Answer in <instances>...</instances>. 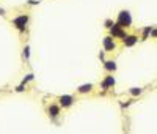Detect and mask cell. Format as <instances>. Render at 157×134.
<instances>
[{
    "instance_id": "cell-7",
    "label": "cell",
    "mask_w": 157,
    "mask_h": 134,
    "mask_svg": "<svg viewBox=\"0 0 157 134\" xmlns=\"http://www.w3.org/2000/svg\"><path fill=\"white\" fill-rule=\"evenodd\" d=\"M123 41H124V46H126V47H132V46L138 41V36H137V35H127Z\"/></svg>"
},
{
    "instance_id": "cell-9",
    "label": "cell",
    "mask_w": 157,
    "mask_h": 134,
    "mask_svg": "<svg viewBox=\"0 0 157 134\" xmlns=\"http://www.w3.org/2000/svg\"><path fill=\"white\" fill-rule=\"evenodd\" d=\"M104 68L110 73H113V71H116V63L113 60H104Z\"/></svg>"
},
{
    "instance_id": "cell-12",
    "label": "cell",
    "mask_w": 157,
    "mask_h": 134,
    "mask_svg": "<svg viewBox=\"0 0 157 134\" xmlns=\"http://www.w3.org/2000/svg\"><path fill=\"white\" fill-rule=\"evenodd\" d=\"M29 57H30V47H29V46H25V49H24V59H25V60H29Z\"/></svg>"
},
{
    "instance_id": "cell-2",
    "label": "cell",
    "mask_w": 157,
    "mask_h": 134,
    "mask_svg": "<svg viewBox=\"0 0 157 134\" xmlns=\"http://www.w3.org/2000/svg\"><path fill=\"white\" fill-rule=\"evenodd\" d=\"M27 22H29V16H27V14H21V16H17V18L13 19V25H14L16 29H19L21 32L25 30V25H27Z\"/></svg>"
},
{
    "instance_id": "cell-15",
    "label": "cell",
    "mask_w": 157,
    "mask_h": 134,
    "mask_svg": "<svg viewBox=\"0 0 157 134\" xmlns=\"http://www.w3.org/2000/svg\"><path fill=\"white\" fill-rule=\"evenodd\" d=\"M99 59H101V60H104V51H101V52H99Z\"/></svg>"
},
{
    "instance_id": "cell-14",
    "label": "cell",
    "mask_w": 157,
    "mask_h": 134,
    "mask_svg": "<svg viewBox=\"0 0 157 134\" xmlns=\"http://www.w3.org/2000/svg\"><path fill=\"white\" fill-rule=\"evenodd\" d=\"M29 80H33V74H29L27 77H25V79H24V82H22V84H27V82H29Z\"/></svg>"
},
{
    "instance_id": "cell-11",
    "label": "cell",
    "mask_w": 157,
    "mask_h": 134,
    "mask_svg": "<svg viewBox=\"0 0 157 134\" xmlns=\"http://www.w3.org/2000/svg\"><path fill=\"white\" fill-rule=\"evenodd\" d=\"M129 91H130V95L137 96V95H140V93H141V88H137V87H134V88H130Z\"/></svg>"
},
{
    "instance_id": "cell-5",
    "label": "cell",
    "mask_w": 157,
    "mask_h": 134,
    "mask_svg": "<svg viewBox=\"0 0 157 134\" xmlns=\"http://www.w3.org/2000/svg\"><path fill=\"white\" fill-rule=\"evenodd\" d=\"M58 101H60V106L69 107V106H72V103H74V96H71V95H63V96L58 98Z\"/></svg>"
},
{
    "instance_id": "cell-4",
    "label": "cell",
    "mask_w": 157,
    "mask_h": 134,
    "mask_svg": "<svg viewBox=\"0 0 157 134\" xmlns=\"http://www.w3.org/2000/svg\"><path fill=\"white\" fill-rule=\"evenodd\" d=\"M102 44H104V51H105V52H113L116 49V43H115V39L112 36H105V38H104Z\"/></svg>"
},
{
    "instance_id": "cell-8",
    "label": "cell",
    "mask_w": 157,
    "mask_h": 134,
    "mask_svg": "<svg viewBox=\"0 0 157 134\" xmlns=\"http://www.w3.org/2000/svg\"><path fill=\"white\" fill-rule=\"evenodd\" d=\"M47 112H49V115H50L52 118L58 117V115H60V106H57V104H50V106H49V109H47Z\"/></svg>"
},
{
    "instance_id": "cell-6",
    "label": "cell",
    "mask_w": 157,
    "mask_h": 134,
    "mask_svg": "<svg viewBox=\"0 0 157 134\" xmlns=\"http://www.w3.org/2000/svg\"><path fill=\"white\" fill-rule=\"evenodd\" d=\"M113 85H115V77H113V76H107V77L101 82V87H102L104 90H109V88L113 87Z\"/></svg>"
},
{
    "instance_id": "cell-10",
    "label": "cell",
    "mask_w": 157,
    "mask_h": 134,
    "mask_svg": "<svg viewBox=\"0 0 157 134\" xmlns=\"http://www.w3.org/2000/svg\"><path fill=\"white\" fill-rule=\"evenodd\" d=\"M91 90H93V85H91V84H83V85H80V87H78V93H88V91H91Z\"/></svg>"
},
{
    "instance_id": "cell-3",
    "label": "cell",
    "mask_w": 157,
    "mask_h": 134,
    "mask_svg": "<svg viewBox=\"0 0 157 134\" xmlns=\"http://www.w3.org/2000/svg\"><path fill=\"white\" fill-rule=\"evenodd\" d=\"M110 32H112V38H121V39H124L126 36H127V33L124 32V29H121L120 25H116V24H113L112 27H110Z\"/></svg>"
},
{
    "instance_id": "cell-13",
    "label": "cell",
    "mask_w": 157,
    "mask_h": 134,
    "mask_svg": "<svg viewBox=\"0 0 157 134\" xmlns=\"http://www.w3.org/2000/svg\"><path fill=\"white\" fill-rule=\"evenodd\" d=\"M149 33H151V27H146V29L143 30V39H146Z\"/></svg>"
},
{
    "instance_id": "cell-1",
    "label": "cell",
    "mask_w": 157,
    "mask_h": 134,
    "mask_svg": "<svg viewBox=\"0 0 157 134\" xmlns=\"http://www.w3.org/2000/svg\"><path fill=\"white\" fill-rule=\"evenodd\" d=\"M130 24H132V18H130V13L123 10L120 14H118V21H116V25H120L121 29H127V27H130Z\"/></svg>"
},
{
    "instance_id": "cell-16",
    "label": "cell",
    "mask_w": 157,
    "mask_h": 134,
    "mask_svg": "<svg viewBox=\"0 0 157 134\" xmlns=\"http://www.w3.org/2000/svg\"><path fill=\"white\" fill-rule=\"evenodd\" d=\"M105 25H107L109 29H110V27H112V21H107V22H105Z\"/></svg>"
}]
</instances>
